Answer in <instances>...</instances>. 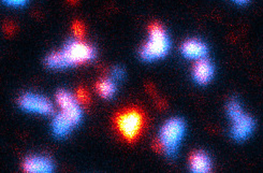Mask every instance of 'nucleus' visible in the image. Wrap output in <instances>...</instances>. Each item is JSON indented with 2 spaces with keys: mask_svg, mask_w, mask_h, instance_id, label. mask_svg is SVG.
I'll return each mask as SVG.
<instances>
[{
  "mask_svg": "<svg viewBox=\"0 0 263 173\" xmlns=\"http://www.w3.org/2000/svg\"><path fill=\"white\" fill-rule=\"evenodd\" d=\"M114 129L118 137L127 143L138 141L147 126V116L138 107H128L115 114Z\"/></svg>",
  "mask_w": 263,
  "mask_h": 173,
  "instance_id": "1",
  "label": "nucleus"
},
{
  "mask_svg": "<svg viewBox=\"0 0 263 173\" xmlns=\"http://www.w3.org/2000/svg\"><path fill=\"white\" fill-rule=\"evenodd\" d=\"M94 57V50L91 44L83 40H71L62 51L52 53L46 58V64L51 68H65L78 66L92 60Z\"/></svg>",
  "mask_w": 263,
  "mask_h": 173,
  "instance_id": "2",
  "label": "nucleus"
},
{
  "mask_svg": "<svg viewBox=\"0 0 263 173\" xmlns=\"http://www.w3.org/2000/svg\"><path fill=\"white\" fill-rule=\"evenodd\" d=\"M150 38L140 51L141 57L144 60H154L164 57L170 48L169 38L164 27L158 23H151L149 26Z\"/></svg>",
  "mask_w": 263,
  "mask_h": 173,
  "instance_id": "3",
  "label": "nucleus"
},
{
  "mask_svg": "<svg viewBox=\"0 0 263 173\" xmlns=\"http://www.w3.org/2000/svg\"><path fill=\"white\" fill-rule=\"evenodd\" d=\"M184 132H185V125L183 120L178 118H173L162 126L159 134V142L162 145L164 152L167 154L173 155L180 145L183 139Z\"/></svg>",
  "mask_w": 263,
  "mask_h": 173,
  "instance_id": "4",
  "label": "nucleus"
},
{
  "mask_svg": "<svg viewBox=\"0 0 263 173\" xmlns=\"http://www.w3.org/2000/svg\"><path fill=\"white\" fill-rule=\"evenodd\" d=\"M19 107L28 112L39 114H51L53 112L52 103L45 99L34 94H25L19 100Z\"/></svg>",
  "mask_w": 263,
  "mask_h": 173,
  "instance_id": "5",
  "label": "nucleus"
},
{
  "mask_svg": "<svg viewBox=\"0 0 263 173\" xmlns=\"http://www.w3.org/2000/svg\"><path fill=\"white\" fill-rule=\"evenodd\" d=\"M56 100L58 106L61 108L62 113H65L71 119L73 125L76 126L82 118L81 109L78 107L77 101L69 93L66 91H59L56 95Z\"/></svg>",
  "mask_w": 263,
  "mask_h": 173,
  "instance_id": "6",
  "label": "nucleus"
},
{
  "mask_svg": "<svg viewBox=\"0 0 263 173\" xmlns=\"http://www.w3.org/2000/svg\"><path fill=\"white\" fill-rule=\"evenodd\" d=\"M233 125L231 128V135L235 140H245L249 137L255 127V123L251 117L242 113L240 116L232 119Z\"/></svg>",
  "mask_w": 263,
  "mask_h": 173,
  "instance_id": "7",
  "label": "nucleus"
},
{
  "mask_svg": "<svg viewBox=\"0 0 263 173\" xmlns=\"http://www.w3.org/2000/svg\"><path fill=\"white\" fill-rule=\"evenodd\" d=\"M192 76L198 84H207L214 76V67L207 59H198L193 65Z\"/></svg>",
  "mask_w": 263,
  "mask_h": 173,
  "instance_id": "8",
  "label": "nucleus"
},
{
  "mask_svg": "<svg viewBox=\"0 0 263 173\" xmlns=\"http://www.w3.org/2000/svg\"><path fill=\"white\" fill-rule=\"evenodd\" d=\"M182 53L187 58L201 59L207 53V48L202 41L197 39L187 40L182 45Z\"/></svg>",
  "mask_w": 263,
  "mask_h": 173,
  "instance_id": "9",
  "label": "nucleus"
},
{
  "mask_svg": "<svg viewBox=\"0 0 263 173\" xmlns=\"http://www.w3.org/2000/svg\"><path fill=\"white\" fill-rule=\"evenodd\" d=\"M23 169L26 172H51L53 170L52 162L45 157H28L24 161Z\"/></svg>",
  "mask_w": 263,
  "mask_h": 173,
  "instance_id": "10",
  "label": "nucleus"
},
{
  "mask_svg": "<svg viewBox=\"0 0 263 173\" xmlns=\"http://www.w3.org/2000/svg\"><path fill=\"white\" fill-rule=\"evenodd\" d=\"M190 169L197 173H205L210 170V160L208 156L203 152H194L189 158Z\"/></svg>",
  "mask_w": 263,
  "mask_h": 173,
  "instance_id": "11",
  "label": "nucleus"
},
{
  "mask_svg": "<svg viewBox=\"0 0 263 173\" xmlns=\"http://www.w3.org/2000/svg\"><path fill=\"white\" fill-rule=\"evenodd\" d=\"M73 123L71 122V119L67 116L65 113H59L57 114L54 122H53V130L56 135L58 137H64V135H68L70 132V129L73 127Z\"/></svg>",
  "mask_w": 263,
  "mask_h": 173,
  "instance_id": "12",
  "label": "nucleus"
},
{
  "mask_svg": "<svg viewBox=\"0 0 263 173\" xmlns=\"http://www.w3.org/2000/svg\"><path fill=\"white\" fill-rule=\"evenodd\" d=\"M96 90L100 94V96L103 98H111L115 94V84L108 78L100 80L96 84Z\"/></svg>",
  "mask_w": 263,
  "mask_h": 173,
  "instance_id": "13",
  "label": "nucleus"
},
{
  "mask_svg": "<svg viewBox=\"0 0 263 173\" xmlns=\"http://www.w3.org/2000/svg\"><path fill=\"white\" fill-rule=\"evenodd\" d=\"M243 113L242 112V108L240 106V103L236 100L230 101L228 104V114L231 119H234L235 117L240 116V115Z\"/></svg>",
  "mask_w": 263,
  "mask_h": 173,
  "instance_id": "14",
  "label": "nucleus"
},
{
  "mask_svg": "<svg viewBox=\"0 0 263 173\" xmlns=\"http://www.w3.org/2000/svg\"><path fill=\"white\" fill-rule=\"evenodd\" d=\"M72 30L76 39L78 40L84 39V37H85V27H84V25L81 22L75 20V22L72 24Z\"/></svg>",
  "mask_w": 263,
  "mask_h": 173,
  "instance_id": "15",
  "label": "nucleus"
},
{
  "mask_svg": "<svg viewBox=\"0 0 263 173\" xmlns=\"http://www.w3.org/2000/svg\"><path fill=\"white\" fill-rule=\"evenodd\" d=\"M75 98H76V101L81 102L82 104H88L89 101H91V97H89L88 92L83 87H80L76 91Z\"/></svg>",
  "mask_w": 263,
  "mask_h": 173,
  "instance_id": "16",
  "label": "nucleus"
},
{
  "mask_svg": "<svg viewBox=\"0 0 263 173\" xmlns=\"http://www.w3.org/2000/svg\"><path fill=\"white\" fill-rule=\"evenodd\" d=\"M3 1L11 4V6H23L27 0H3Z\"/></svg>",
  "mask_w": 263,
  "mask_h": 173,
  "instance_id": "17",
  "label": "nucleus"
},
{
  "mask_svg": "<svg viewBox=\"0 0 263 173\" xmlns=\"http://www.w3.org/2000/svg\"><path fill=\"white\" fill-rule=\"evenodd\" d=\"M4 31H6V33L8 35H11L13 34V31H14V26L11 24V23H8L4 25Z\"/></svg>",
  "mask_w": 263,
  "mask_h": 173,
  "instance_id": "18",
  "label": "nucleus"
},
{
  "mask_svg": "<svg viewBox=\"0 0 263 173\" xmlns=\"http://www.w3.org/2000/svg\"><path fill=\"white\" fill-rule=\"evenodd\" d=\"M113 76L116 77V78H120V77H123L124 76V72L122 69H119V68H116V69H114L113 71Z\"/></svg>",
  "mask_w": 263,
  "mask_h": 173,
  "instance_id": "19",
  "label": "nucleus"
},
{
  "mask_svg": "<svg viewBox=\"0 0 263 173\" xmlns=\"http://www.w3.org/2000/svg\"><path fill=\"white\" fill-rule=\"evenodd\" d=\"M233 1L238 2V3H240V4H243V3H246L247 1H248V0H233Z\"/></svg>",
  "mask_w": 263,
  "mask_h": 173,
  "instance_id": "20",
  "label": "nucleus"
},
{
  "mask_svg": "<svg viewBox=\"0 0 263 173\" xmlns=\"http://www.w3.org/2000/svg\"><path fill=\"white\" fill-rule=\"evenodd\" d=\"M68 1H69L70 3H75L77 1V0H68Z\"/></svg>",
  "mask_w": 263,
  "mask_h": 173,
  "instance_id": "21",
  "label": "nucleus"
}]
</instances>
